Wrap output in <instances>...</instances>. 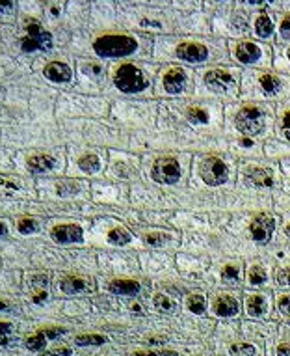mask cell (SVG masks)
Returning <instances> with one entry per match:
<instances>
[{
	"label": "cell",
	"mask_w": 290,
	"mask_h": 356,
	"mask_svg": "<svg viewBox=\"0 0 290 356\" xmlns=\"http://www.w3.org/2000/svg\"><path fill=\"white\" fill-rule=\"evenodd\" d=\"M136 39L128 36H102L93 43V51L102 58H121L136 51Z\"/></svg>",
	"instance_id": "obj_1"
},
{
	"label": "cell",
	"mask_w": 290,
	"mask_h": 356,
	"mask_svg": "<svg viewBox=\"0 0 290 356\" xmlns=\"http://www.w3.org/2000/svg\"><path fill=\"white\" fill-rule=\"evenodd\" d=\"M114 82L123 93H138L147 88V80L143 77L142 69L132 64H123L114 75Z\"/></svg>",
	"instance_id": "obj_2"
},
{
	"label": "cell",
	"mask_w": 290,
	"mask_h": 356,
	"mask_svg": "<svg viewBox=\"0 0 290 356\" xmlns=\"http://www.w3.org/2000/svg\"><path fill=\"white\" fill-rule=\"evenodd\" d=\"M234 123H236V129L240 133L244 134H259L262 133L264 129V112L259 109V107H244V109H240V112L236 114V119H234Z\"/></svg>",
	"instance_id": "obj_3"
},
{
	"label": "cell",
	"mask_w": 290,
	"mask_h": 356,
	"mask_svg": "<svg viewBox=\"0 0 290 356\" xmlns=\"http://www.w3.org/2000/svg\"><path fill=\"white\" fill-rule=\"evenodd\" d=\"M26 32H28V36L20 39V49L25 52L51 51L52 49V36L49 32L41 30V26L37 21L26 23Z\"/></svg>",
	"instance_id": "obj_4"
},
{
	"label": "cell",
	"mask_w": 290,
	"mask_h": 356,
	"mask_svg": "<svg viewBox=\"0 0 290 356\" xmlns=\"http://www.w3.org/2000/svg\"><path fill=\"white\" fill-rule=\"evenodd\" d=\"M199 174L203 177V181L210 186H219L224 185L227 177H229V168L224 160L218 157H209L205 159L199 166Z\"/></svg>",
	"instance_id": "obj_5"
},
{
	"label": "cell",
	"mask_w": 290,
	"mask_h": 356,
	"mask_svg": "<svg viewBox=\"0 0 290 356\" xmlns=\"http://www.w3.org/2000/svg\"><path fill=\"white\" fill-rule=\"evenodd\" d=\"M151 177L162 185H173L181 179V166L173 157H162L153 164Z\"/></svg>",
	"instance_id": "obj_6"
},
{
	"label": "cell",
	"mask_w": 290,
	"mask_h": 356,
	"mask_svg": "<svg viewBox=\"0 0 290 356\" xmlns=\"http://www.w3.org/2000/svg\"><path fill=\"white\" fill-rule=\"evenodd\" d=\"M275 229V222L274 218L268 217V215H259V217L253 218V222L250 226L251 237L257 243H268L272 237V233Z\"/></svg>",
	"instance_id": "obj_7"
},
{
	"label": "cell",
	"mask_w": 290,
	"mask_h": 356,
	"mask_svg": "<svg viewBox=\"0 0 290 356\" xmlns=\"http://www.w3.org/2000/svg\"><path fill=\"white\" fill-rule=\"evenodd\" d=\"M51 237L60 244H69V243H80L84 237L82 227L77 224H61V226H54L51 232Z\"/></svg>",
	"instance_id": "obj_8"
},
{
	"label": "cell",
	"mask_w": 290,
	"mask_h": 356,
	"mask_svg": "<svg viewBox=\"0 0 290 356\" xmlns=\"http://www.w3.org/2000/svg\"><path fill=\"white\" fill-rule=\"evenodd\" d=\"M177 56L184 62L190 64H199L207 60L209 56V51L205 45H199V43H183V45L177 47Z\"/></svg>",
	"instance_id": "obj_9"
},
{
	"label": "cell",
	"mask_w": 290,
	"mask_h": 356,
	"mask_svg": "<svg viewBox=\"0 0 290 356\" xmlns=\"http://www.w3.org/2000/svg\"><path fill=\"white\" fill-rule=\"evenodd\" d=\"M43 75H45L49 80H52V82H69L73 77L69 66H65V64H61V62L47 64L45 69H43Z\"/></svg>",
	"instance_id": "obj_10"
},
{
	"label": "cell",
	"mask_w": 290,
	"mask_h": 356,
	"mask_svg": "<svg viewBox=\"0 0 290 356\" xmlns=\"http://www.w3.org/2000/svg\"><path fill=\"white\" fill-rule=\"evenodd\" d=\"M184 84H186V73L183 69H169L164 75V88H166L168 93L183 92Z\"/></svg>",
	"instance_id": "obj_11"
},
{
	"label": "cell",
	"mask_w": 290,
	"mask_h": 356,
	"mask_svg": "<svg viewBox=\"0 0 290 356\" xmlns=\"http://www.w3.org/2000/svg\"><path fill=\"white\" fill-rule=\"evenodd\" d=\"M205 82L212 86V88H218V90H225L229 88L231 84L234 82V78L231 73L227 71H221V69H212L205 75Z\"/></svg>",
	"instance_id": "obj_12"
},
{
	"label": "cell",
	"mask_w": 290,
	"mask_h": 356,
	"mask_svg": "<svg viewBox=\"0 0 290 356\" xmlns=\"http://www.w3.org/2000/svg\"><path fill=\"white\" fill-rule=\"evenodd\" d=\"M26 166H28V172L30 174H45V172L52 170L54 168V159L51 155H32L30 159L26 160Z\"/></svg>",
	"instance_id": "obj_13"
},
{
	"label": "cell",
	"mask_w": 290,
	"mask_h": 356,
	"mask_svg": "<svg viewBox=\"0 0 290 356\" xmlns=\"http://www.w3.org/2000/svg\"><path fill=\"white\" fill-rule=\"evenodd\" d=\"M108 289L112 291L116 295H125V297H132V295H138L140 293V282L136 280H114L110 282L108 285Z\"/></svg>",
	"instance_id": "obj_14"
},
{
	"label": "cell",
	"mask_w": 290,
	"mask_h": 356,
	"mask_svg": "<svg viewBox=\"0 0 290 356\" xmlns=\"http://www.w3.org/2000/svg\"><path fill=\"white\" fill-rule=\"evenodd\" d=\"M214 311L219 317H231L238 313V302L233 297H218L214 300Z\"/></svg>",
	"instance_id": "obj_15"
},
{
	"label": "cell",
	"mask_w": 290,
	"mask_h": 356,
	"mask_svg": "<svg viewBox=\"0 0 290 356\" xmlns=\"http://www.w3.org/2000/svg\"><path fill=\"white\" fill-rule=\"evenodd\" d=\"M236 58H238L242 64H253L260 58V49L255 43L244 41L236 47Z\"/></svg>",
	"instance_id": "obj_16"
},
{
	"label": "cell",
	"mask_w": 290,
	"mask_h": 356,
	"mask_svg": "<svg viewBox=\"0 0 290 356\" xmlns=\"http://www.w3.org/2000/svg\"><path fill=\"white\" fill-rule=\"evenodd\" d=\"M246 177H248V181H251V183L257 186H272L274 185L272 174L270 172L262 170V168H248V170H246Z\"/></svg>",
	"instance_id": "obj_17"
},
{
	"label": "cell",
	"mask_w": 290,
	"mask_h": 356,
	"mask_svg": "<svg viewBox=\"0 0 290 356\" xmlns=\"http://www.w3.org/2000/svg\"><path fill=\"white\" fill-rule=\"evenodd\" d=\"M60 287L63 293H69V295L82 293V291L87 289V280L80 278V276H67V278L61 280Z\"/></svg>",
	"instance_id": "obj_18"
},
{
	"label": "cell",
	"mask_w": 290,
	"mask_h": 356,
	"mask_svg": "<svg viewBox=\"0 0 290 356\" xmlns=\"http://www.w3.org/2000/svg\"><path fill=\"white\" fill-rule=\"evenodd\" d=\"M246 306H248V313L251 317H260L266 311V300L262 295H251Z\"/></svg>",
	"instance_id": "obj_19"
},
{
	"label": "cell",
	"mask_w": 290,
	"mask_h": 356,
	"mask_svg": "<svg viewBox=\"0 0 290 356\" xmlns=\"http://www.w3.org/2000/svg\"><path fill=\"white\" fill-rule=\"evenodd\" d=\"M259 84H260V90H262L266 95H274V93H277L281 88L279 78L274 77V75H268V73L259 78Z\"/></svg>",
	"instance_id": "obj_20"
},
{
	"label": "cell",
	"mask_w": 290,
	"mask_h": 356,
	"mask_svg": "<svg viewBox=\"0 0 290 356\" xmlns=\"http://www.w3.org/2000/svg\"><path fill=\"white\" fill-rule=\"evenodd\" d=\"M255 32H257V36L266 39V37L272 36V32H274V25H272L270 17L266 15H260L257 21H255Z\"/></svg>",
	"instance_id": "obj_21"
},
{
	"label": "cell",
	"mask_w": 290,
	"mask_h": 356,
	"mask_svg": "<svg viewBox=\"0 0 290 356\" xmlns=\"http://www.w3.org/2000/svg\"><path fill=\"white\" fill-rule=\"evenodd\" d=\"M108 241L112 244H117V246H125L130 243V233L121 229V227H114L108 232Z\"/></svg>",
	"instance_id": "obj_22"
},
{
	"label": "cell",
	"mask_w": 290,
	"mask_h": 356,
	"mask_svg": "<svg viewBox=\"0 0 290 356\" xmlns=\"http://www.w3.org/2000/svg\"><path fill=\"white\" fill-rule=\"evenodd\" d=\"M78 166H80L82 172H86V174H93L101 168V160L97 155H84L78 159Z\"/></svg>",
	"instance_id": "obj_23"
},
{
	"label": "cell",
	"mask_w": 290,
	"mask_h": 356,
	"mask_svg": "<svg viewBox=\"0 0 290 356\" xmlns=\"http://www.w3.org/2000/svg\"><path fill=\"white\" fill-rule=\"evenodd\" d=\"M47 340H49V338L43 334V330H39L37 334L30 336V338L25 341V345L28 351H43V347L47 345Z\"/></svg>",
	"instance_id": "obj_24"
},
{
	"label": "cell",
	"mask_w": 290,
	"mask_h": 356,
	"mask_svg": "<svg viewBox=\"0 0 290 356\" xmlns=\"http://www.w3.org/2000/svg\"><path fill=\"white\" fill-rule=\"evenodd\" d=\"M106 341L104 336H99V334H84V336H78L77 338V345L84 347V345H102Z\"/></svg>",
	"instance_id": "obj_25"
},
{
	"label": "cell",
	"mask_w": 290,
	"mask_h": 356,
	"mask_svg": "<svg viewBox=\"0 0 290 356\" xmlns=\"http://www.w3.org/2000/svg\"><path fill=\"white\" fill-rule=\"evenodd\" d=\"M154 308L157 310H162V311H173L175 310V304L171 302V300L166 297V295H154Z\"/></svg>",
	"instance_id": "obj_26"
},
{
	"label": "cell",
	"mask_w": 290,
	"mask_h": 356,
	"mask_svg": "<svg viewBox=\"0 0 290 356\" xmlns=\"http://www.w3.org/2000/svg\"><path fill=\"white\" fill-rule=\"evenodd\" d=\"M229 352L231 356H253L255 349L251 345H248V343H236V345L229 347Z\"/></svg>",
	"instance_id": "obj_27"
},
{
	"label": "cell",
	"mask_w": 290,
	"mask_h": 356,
	"mask_svg": "<svg viewBox=\"0 0 290 356\" xmlns=\"http://www.w3.org/2000/svg\"><path fill=\"white\" fill-rule=\"evenodd\" d=\"M188 308L193 313L201 315L205 311V299L201 295H192V297H188Z\"/></svg>",
	"instance_id": "obj_28"
},
{
	"label": "cell",
	"mask_w": 290,
	"mask_h": 356,
	"mask_svg": "<svg viewBox=\"0 0 290 356\" xmlns=\"http://www.w3.org/2000/svg\"><path fill=\"white\" fill-rule=\"evenodd\" d=\"M188 119L192 123H207L209 121V114L205 112L203 109L193 107V109H188Z\"/></svg>",
	"instance_id": "obj_29"
},
{
	"label": "cell",
	"mask_w": 290,
	"mask_h": 356,
	"mask_svg": "<svg viewBox=\"0 0 290 356\" xmlns=\"http://www.w3.org/2000/svg\"><path fill=\"white\" fill-rule=\"evenodd\" d=\"M248 278H250V284L260 285V284H264V282H266V273L260 267H251L250 274H248Z\"/></svg>",
	"instance_id": "obj_30"
},
{
	"label": "cell",
	"mask_w": 290,
	"mask_h": 356,
	"mask_svg": "<svg viewBox=\"0 0 290 356\" xmlns=\"http://www.w3.org/2000/svg\"><path fill=\"white\" fill-rule=\"evenodd\" d=\"M17 229H19V233H23V235H26V233H34L37 229V224L34 218H23V220L17 222Z\"/></svg>",
	"instance_id": "obj_31"
},
{
	"label": "cell",
	"mask_w": 290,
	"mask_h": 356,
	"mask_svg": "<svg viewBox=\"0 0 290 356\" xmlns=\"http://www.w3.org/2000/svg\"><path fill=\"white\" fill-rule=\"evenodd\" d=\"M277 284L279 285H290V267L281 268L277 273Z\"/></svg>",
	"instance_id": "obj_32"
},
{
	"label": "cell",
	"mask_w": 290,
	"mask_h": 356,
	"mask_svg": "<svg viewBox=\"0 0 290 356\" xmlns=\"http://www.w3.org/2000/svg\"><path fill=\"white\" fill-rule=\"evenodd\" d=\"M145 243L151 244V246H160L164 243V235H160V233H149V235H145Z\"/></svg>",
	"instance_id": "obj_33"
},
{
	"label": "cell",
	"mask_w": 290,
	"mask_h": 356,
	"mask_svg": "<svg viewBox=\"0 0 290 356\" xmlns=\"http://www.w3.org/2000/svg\"><path fill=\"white\" fill-rule=\"evenodd\" d=\"M279 32H281V37H283V39H290V15H286L285 19L281 21Z\"/></svg>",
	"instance_id": "obj_34"
},
{
	"label": "cell",
	"mask_w": 290,
	"mask_h": 356,
	"mask_svg": "<svg viewBox=\"0 0 290 356\" xmlns=\"http://www.w3.org/2000/svg\"><path fill=\"white\" fill-rule=\"evenodd\" d=\"M225 280H238V268L234 267V265H227L224 268V274H221Z\"/></svg>",
	"instance_id": "obj_35"
},
{
	"label": "cell",
	"mask_w": 290,
	"mask_h": 356,
	"mask_svg": "<svg viewBox=\"0 0 290 356\" xmlns=\"http://www.w3.org/2000/svg\"><path fill=\"white\" fill-rule=\"evenodd\" d=\"M277 306H279V310L283 311V313L290 315V295H285V297H281L279 302H277Z\"/></svg>",
	"instance_id": "obj_36"
},
{
	"label": "cell",
	"mask_w": 290,
	"mask_h": 356,
	"mask_svg": "<svg viewBox=\"0 0 290 356\" xmlns=\"http://www.w3.org/2000/svg\"><path fill=\"white\" fill-rule=\"evenodd\" d=\"M281 131L285 134L286 138L290 140V112L283 116V121H281Z\"/></svg>",
	"instance_id": "obj_37"
},
{
	"label": "cell",
	"mask_w": 290,
	"mask_h": 356,
	"mask_svg": "<svg viewBox=\"0 0 290 356\" xmlns=\"http://www.w3.org/2000/svg\"><path fill=\"white\" fill-rule=\"evenodd\" d=\"M132 356H177L175 352H158V351H138Z\"/></svg>",
	"instance_id": "obj_38"
},
{
	"label": "cell",
	"mask_w": 290,
	"mask_h": 356,
	"mask_svg": "<svg viewBox=\"0 0 290 356\" xmlns=\"http://www.w3.org/2000/svg\"><path fill=\"white\" fill-rule=\"evenodd\" d=\"M69 354H71V349L61 347V349H54V351L45 352V354H41V356H69Z\"/></svg>",
	"instance_id": "obj_39"
},
{
	"label": "cell",
	"mask_w": 290,
	"mask_h": 356,
	"mask_svg": "<svg viewBox=\"0 0 290 356\" xmlns=\"http://www.w3.org/2000/svg\"><path fill=\"white\" fill-rule=\"evenodd\" d=\"M63 332H65L63 328H45V330H43V334H45L47 338H49V340H54V338L61 336Z\"/></svg>",
	"instance_id": "obj_40"
},
{
	"label": "cell",
	"mask_w": 290,
	"mask_h": 356,
	"mask_svg": "<svg viewBox=\"0 0 290 356\" xmlns=\"http://www.w3.org/2000/svg\"><path fill=\"white\" fill-rule=\"evenodd\" d=\"M84 69H86V73L93 75V77H101V73H102V69H101L99 66H97V64H87V66L84 67Z\"/></svg>",
	"instance_id": "obj_41"
},
{
	"label": "cell",
	"mask_w": 290,
	"mask_h": 356,
	"mask_svg": "<svg viewBox=\"0 0 290 356\" xmlns=\"http://www.w3.org/2000/svg\"><path fill=\"white\" fill-rule=\"evenodd\" d=\"M277 354L279 356H290V343H283L277 347Z\"/></svg>",
	"instance_id": "obj_42"
},
{
	"label": "cell",
	"mask_w": 290,
	"mask_h": 356,
	"mask_svg": "<svg viewBox=\"0 0 290 356\" xmlns=\"http://www.w3.org/2000/svg\"><path fill=\"white\" fill-rule=\"evenodd\" d=\"M47 300V293H37L36 297H34V302L36 304H41V302H45Z\"/></svg>",
	"instance_id": "obj_43"
},
{
	"label": "cell",
	"mask_w": 290,
	"mask_h": 356,
	"mask_svg": "<svg viewBox=\"0 0 290 356\" xmlns=\"http://www.w3.org/2000/svg\"><path fill=\"white\" fill-rule=\"evenodd\" d=\"M11 330V325L10 323H2V336H8Z\"/></svg>",
	"instance_id": "obj_44"
},
{
	"label": "cell",
	"mask_w": 290,
	"mask_h": 356,
	"mask_svg": "<svg viewBox=\"0 0 290 356\" xmlns=\"http://www.w3.org/2000/svg\"><path fill=\"white\" fill-rule=\"evenodd\" d=\"M242 145H253V140H251V138H242Z\"/></svg>",
	"instance_id": "obj_45"
},
{
	"label": "cell",
	"mask_w": 290,
	"mask_h": 356,
	"mask_svg": "<svg viewBox=\"0 0 290 356\" xmlns=\"http://www.w3.org/2000/svg\"><path fill=\"white\" fill-rule=\"evenodd\" d=\"M132 310L136 311V313H142V308H140V306H138V304H134V306H132Z\"/></svg>",
	"instance_id": "obj_46"
},
{
	"label": "cell",
	"mask_w": 290,
	"mask_h": 356,
	"mask_svg": "<svg viewBox=\"0 0 290 356\" xmlns=\"http://www.w3.org/2000/svg\"><path fill=\"white\" fill-rule=\"evenodd\" d=\"M2 237H6V224L2 222Z\"/></svg>",
	"instance_id": "obj_47"
},
{
	"label": "cell",
	"mask_w": 290,
	"mask_h": 356,
	"mask_svg": "<svg viewBox=\"0 0 290 356\" xmlns=\"http://www.w3.org/2000/svg\"><path fill=\"white\" fill-rule=\"evenodd\" d=\"M285 233H286V235H288V237H290V224H288V226H286V229H285Z\"/></svg>",
	"instance_id": "obj_48"
},
{
	"label": "cell",
	"mask_w": 290,
	"mask_h": 356,
	"mask_svg": "<svg viewBox=\"0 0 290 356\" xmlns=\"http://www.w3.org/2000/svg\"><path fill=\"white\" fill-rule=\"evenodd\" d=\"M286 54H288V60H290V49H288V52H286Z\"/></svg>",
	"instance_id": "obj_49"
}]
</instances>
